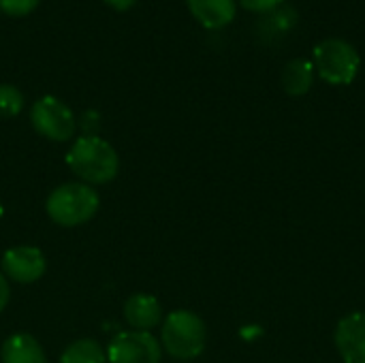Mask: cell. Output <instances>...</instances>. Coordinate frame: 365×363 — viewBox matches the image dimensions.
Here are the masks:
<instances>
[{
    "mask_svg": "<svg viewBox=\"0 0 365 363\" xmlns=\"http://www.w3.org/2000/svg\"><path fill=\"white\" fill-rule=\"evenodd\" d=\"M24 107V94L9 83L0 86V116L2 118H13L21 111Z\"/></svg>",
    "mask_w": 365,
    "mask_h": 363,
    "instance_id": "14",
    "label": "cell"
},
{
    "mask_svg": "<svg viewBox=\"0 0 365 363\" xmlns=\"http://www.w3.org/2000/svg\"><path fill=\"white\" fill-rule=\"evenodd\" d=\"M30 122L38 135L51 141H68L75 133V116L68 109V105L56 96H43L38 98L30 109Z\"/></svg>",
    "mask_w": 365,
    "mask_h": 363,
    "instance_id": "5",
    "label": "cell"
},
{
    "mask_svg": "<svg viewBox=\"0 0 365 363\" xmlns=\"http://www.w3.org/2000/svg\"><path fill=\"white\" fill-rule=\"evenodd\" d=\"M282 88L291 96H304L310 92L312 81H314V64L312 60L306 58H295L289 60L282 68Z\"/></svg>",
    "mask_w": 365,
    "mask_h": 363,
    "instance_id": "12",
    "label": "cell"
},
{
    "mask_svg": "<svg viewBox=\"0 0 365 363\" xmlns=\"http://www.w3.org/2000/svg\"><path fill=\"white\" fill-rule=\"evenodd\" d=\"M2 363H47V355L36 338L30 334H13L0 349Z\"/></svg>",
    "mask_w": 365,
    "mask_h": 363,
    "instance_id": "11",
    "label": "cell"
},
{
    "mask_svg": "<svg viewBox=\"0 0 365 363\" xmlns=\"http://www.w3.org/2000/svg\"><path fill=\"white\" fill-rule=\"evenodd\" d=\"M312 64L319 77L331 86H349L355 81L361 58L355 45L344 39H325L312 51Z\"/></svg>",
    "mask_w": 365,
    "mask_h": 363,
    "instance_id": "4",
    "label": "cell"
},
{
    "mask_svg": "<svg viewBox=\"0 0 365 363\" xmlns=\"http://www.w3.org/2000/svg\"><path fill=\"white\" fill-rule=\"evenodd\" d=\"M124 319L135 332H150L154 329L163 319L160 302L152 295L137 293L126 300L124 304Z\"/></svg>",
    "mask_w": 365,
    "mask_h": 363,
    "instance_id": "9",
    "label": "cell"
},
{
    "mask_svg": "<svg viewBox=\"0 0 365 363\" xmlns=\"http://www.w3.org/2000/svg\"><path fill=\"white\" fill-rule=\"evenodd\" d=\"M163 349L180 362L197 359L205 351L207 329L199 315L190 310H175L163 323Z\"/></svg>",
    "mask_w": 365,
    "mask_h": 363,
    "instance_id": "3",
    "label": "cell"
},
{
    "mask_svg": "<svg viewBox=\"0 0 365 363\" xmlns=\"http://www.w3.org/2000/svg\"><path fill=\"white\" fill-rule=\"evenodd\" d=\"M107 6H111V9H115V11H128L137 0H103Z\"/></svg>",
    "mask_w": 365,
    "mask_h": 363,
    "instance_id": "18",
    "label": "cell"
},
{
    "mask_svg": "<svg viewBox=\"0 0 365 363\" xmlns=\"http://www.w3.org/2000/svg\"><path fill=\"white\" fill-rule=\"evenodd\" d=\"M2 214H4V208H2V203H0V218H2Z\"/></svg>",
    "mask_w": 365,
    "mask_h": 363,
    "instance_id": "19",
    "label": "cell"
},
{
    "mask_svg": "<svg viewBox=\"0 0 365 363\" xmlns=\"http://www.w3.org/2000/svg\"><path fill=\"white\" fill-rule=\"evenodd\" d=\"M192 17L210 30H220L235 19L237 0H186Z\"/></svg>",
    "mask_w": 365,
    "mask_h": 363,
    "instance_id": "10",
    "label": "cell"
},
{
    "mask_svg": "<svg viewBox=\"0 0 365 363\" xmlns=\"http://www.w3.org/2000/svg\"><path fill=\"white\" fill-rule=\"evenodd\" d=\"M66 165L88 186L107 184L120 171V156L115 148L103 137L83 135L71 145L66 154Z\"/></svg>",
    "mask_w": 365,
    "mask_h": 363,
    "instance_id": "1",
    "label": "cell"
},
{
    "mask_svg": "<svg viewBox=\"0 0 365 363\" xmlns=\"http://www.w3.org/2000/svg\"><path fill=\"white\" fill-rule=\"evenodd\" d=\"M107 353L92 338H81L68 344L60 357V363H105Z\"/></svg>",
    "mask_w": 365,
    "mask_h": 363,
    "instance_id": "13",
    "label": "cell"
},
{
    "mask_svg": "<svg viewBox=\"0 0 365 363\" xmlns=\"http://www.w3.org/2000/svg\"><path fill=\"white\" fill-rule=\"evenodd\" d=\"M0 265H2L4 278H11L13 282H19V285L36 282L45 274V270H47L45 255L38 248H34V246L9 248L2 255Z\"/></svg>",
    "mask_w": 365,
    "mask_h": 363,
    "instance_id": "7",
    "label": "cell"
},
{
    "mask_svg": "<svg viewBox=\"0 0 365 363\" xmlns=\"http://www.w3.org/2000/svg\"><path fill=\"white\" fill-rule=\"evenodd\" d=\"M109 363H160L163 344L150 332H120L107 347Z\"/></svg>",
    "mask_w": 365,
    "mask_h": 363,
    "instance_id": "6",
    "label": "cell"
},
{
    "mask_svg": "<svg viewBox=\"0 0 365 363\" xmlns=\"http://www.w3.org/2000/svg\"><path fill=\"white\" fill-rule=\"evenodd\" d=\"M244 9L255 11V13H265V11H274L276 6H280L284 0H237Z\"/></svg>",
    "mask_w": 365,
    "mask_h": 363,
    "instance_id": "16",
    "label": "cell"
},
{
    "mask_svg": "<svg viewBox=\"0 0 365 363\" xmlns=\"http://www.w3.org/2000/svg\"><path fill=\"white\" fill-rule=\"evenodd\" d=\"M334 342L344 363H365V312L344 317L336 327Z\"/></svg>",
    "mask_w": 365,
    "mask_h": 363,
    "instance_id": "8",
    "label": "cell"
},
{
    "mask_svg": "<svg viewBox=\"0 0 365 363\" xmlns=\"http://www.w3.org/2000/svg\"><path fill=\"white\" fill-rule=\"evenodd\" d=\"M9 297H11V289H9V282H6L4 274L0 272V312L6 308V304H9Z\"/></svg>",
    "mask_w": 365,
    "mask_h": 363,
    "instance_id": "17",
    "label": "cell"
},
{
    "mask_svg": "<svg viewBox=\"0 0 365 363\" xmlns=\"http://www.w3.org/2000/svg\"><path fill=\"white\" fill-rule=\"evenodd\" d=\"M41 0H0V11L11 17H24L30 15Z\"/></svg>",
    "mask_w": 365,
    "mask_h": 363,
    "instance_id": "15",
    "label": "cell"
},
{
    "mask_svg": "<svg viewBox=\"0 0 365 363\" xmlns=\"http://www.w3.org/2000/svg\"><path fill=\"white\" fill-rule=\"evenodd\" d=\"M101 208L98 193L83 182H68L51 190L45 203L47 216L60 227L86 225Z\"/></svg>",
    "mask_w": 365,
    "mask_h": 363,
    "instance_id": "2",
    "label": "cell"
}]
</instances>
